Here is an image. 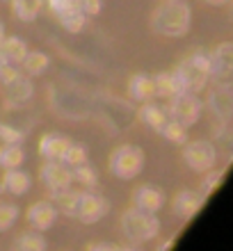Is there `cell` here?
Masks as SVG:
<instances>
[{
    "label": "cell",
    "mask_w": 233,
    "mask_h": 251,
    "mask_svg": "<svg viewBox=\"0 0 233 251\" xmlns=\"http://www.w3.org/2000/svg\"><path fill=\"white\" fill-rule=\"evenodd\" d=\"M0 53L5 55L9 62H14V64L19 66L27 53V44L23 39H19V37H5V39L0 41Z\"/></svg>",
    "instance_id": "obj_20"
},
{
    "label": "cell",
    "mask_w": 233,
    "mask_h": 251,
    "mask_svg": "<svg viewBox=\"0 0 233 251\" xmlns=\"http://www.w3.org/2000/svg\"><path fill=\"white\" fill-rule=\"evenodd\" d=\"M60 23L67 32L78 34V32H82V27L87 25V16L82 12H76V14H69V16H62Z\"/></svg>",
    "instance_id": "obj_29"
},
{
    "label": "cell",
    "mask_w": 233,
    "mask_h": 251,
    "mask_svg": "<svg viewBox=\"0 0 233 251\" xmlns=\"http://www.w3.org/2000/svg\"><path fill=\"white\" fill-rule=\"evenodd\" d=\"M144 169V151L133 144L117 146L110 155V172L121 180H130Z\"/></svg>",
    "instance_id": "obj_4"
},
{
    "label": "cell",
    "mask_w": 233,
    "mask_h": 251,
    "mask_svg": "<svg viewBox=\"0 0 233 251\" xmlns=\"http://www.w3.org/2000/svg\"><path fill=\"white\" fill-rule=\"evenodd\" d=\"M208 60H210V78H215L217 82L229 80L233 71V44L231 41L220 44L213 53L208 55Z\"/></svg>",
    "instance_id": "obj_12"
},
{
    "label": "cell",
    "mask_w": 233,
    "mask_h": 251,
    "mask_svg": "<svg viewBox=\"0 0 233 251\" xmlns=\"http://www.w3.org/2000/svg\"><path fill=\"white\" fill-rule=\"evenodd\" d=\"M174 71L179 73V78L183 80V85H185L187 92H201V89H206L208 80H210V60H208L206 53H197L194 50L190 57L181 62Z\"/></svg>",
    "instance_id": "obj_3"
},
{
    "label": "cell",
    "mask_w": 233,
    "mask_h": 251,
    "mask_svg": "<svg viewBox=\"0 0 233 251\" xmlns=\"http://www.w3.org/2000/svg\"><path fill=\"white\" fill-rule=\"evenodd\" d=\"M57 219V208L51 201H37L27 208V224L37 231H48Z\"/></svg>",
    "instance_id": "obj_13"
},
{
    "label": "cell",
    "mask_w": 233,
    "mask_h": 251,
    "mask_svg": "<svg viewBox=\"0 0 233 251\" xmlns=\"http://www.w3.org/2000/svg\"><path fill=\"white\" fill-rule=\"evenodd\" d=\"M46 2H48V9H51L57 19L80 12V0H46Z\"/></svg>",
    "instance_id": "obj_28"
},
{
    "label": "cell",
    "mask_w": 233,
    "mask_h": 251,
    "mask_svg": "<svg viewBox=\"0 0 233 251\" xmlns=\"http://www.w3.org/2000/svg\"><path fill=\"white\" fill-rule=\"evenodd\" d=\"M48 64H51L48 55L39 53V50H27L23 62H21V66H23V71H26L27 75H41V73L48 69Z\"/></svg>",
    "instance_id": "obj_23"
},
{
    "label": "cell",
    "mask_w": 233,
    "mask_h": 251,
    "mask_svg": "<svg viewBox=\"0 0 233 251\" xmlns=\"http://www.w3.org/2000/svg\"><path fill=\"white\" fill-rule=\"evenodd\" d=\"M201 110H204V103L197 99L194 92H183L176 94L169 99V105H167L165 112L172 117L174 121H179L187 128V126H194L197 119L201 117Z\"/></svg>",
    "instance_id": "obj_6"
},
{
    "label": "cell",
    "mask_w": 233,
    "mask_h": 251,
    "mask_svg": "<svg viewBox=\"0 0 233 251\" xmlns=\"http://www.w3.org/2000/svg\"><path fill=\"white\" fill-rule=\"evenodd\" d=\"M44 0H12V9L21 21H34L39 16Z\"/></svg>",
    "instance_id": "obj_24"
},
{
    "label": "cell",
    "mask_w": 233,
    "mask_h": 251,
    "mask_svg": "<svg viewBox=\"0 0 233 251\" xmlns=\"http://www.w3.org/2000/svg\"><path fill=\"white\" fill-rule=\"evenodd\" d=\"M26 153L21 144H2L0 146V167L2 169H16L23 165Z\"/></svg>",
    "instance_id": "obj_22"
},
{
    "label": "cell",
    "mask_w": 233,
    "mask_h": 251,
    "mask_svg": "<svg viewBox=\"0 0 233 251\" xmlns=\"http://www.w3.org/2000/svg\"><path fill=\"white\" fill-rule=\"evenodd\" d=\"M62 162L69 167H74V165H80V162H87V151L82 149V146H76L71 144L67 149V153L62 155Z\"/></svg>",
    "instance_id": "obj_31"
},
{
    "label": "cell",
    "mask_w": 233,
    "mask_h": 251,
    "mask_svg": "<svg viewBox=\"0 0 233 251\" xmlns=\"http://www.w3.org/2000/svg\"><path fill=\"white\" fill-rule=\"evenodd\" d=\"M12 249H16V251H46V240L41 238L39 233H21L19 238L14 240Z\"/></svg>",
    "instance_id": "obj_25"
},
{
    "label": "cell",
    "mask_w": 233,
    "mask_h": 251,
    "mask_svg": "<svg viewBox=\"0 0 233 251\" xmlns=\"http://www.w3.org/2000/svg\"><path fill=\"white\" fill-rule=\"evenodd\" d=\"M154 85H155V96L160 99H172L176 94H183L187 92L183 80L179 78V73L172 71V73H158L154 78Z\"/></svg>",
    "instance_id": "obj_15"
},
{
    "label": "cell",
    "mask_w": 233,
    "mask_h": 251,
    "mask_svg": "<svg viewBox=\"0 0 233 251\" xmlns=\"http://www.w3.org/2000/svg\"><path fill=\"white\" fill-rule=\"evenodd\" d=\"M19 75V69L14 62H9L5 55L0 53V82H7V80H12Z\"/></svg>",
    "instance_id": "obj_34"
},
{
    "label": "cell",
    "mask_w": 233,
    "mask_h": 251,
    "mask_svg": "<svg viewBox=\"0 0 233 251\" xmlns=\"http://www.w3.org/2000/svg\"><path fill=\"white\" fill-rule=\"evenodd\" d=\"M128 247L121 245H110V242H89L87 245V251H126Z\"/></svg>",
    "instance_id": "obj_36"
},
{
    "label": "cell",
    "mask_w": 233,
    "mask_h": 251,
    "mask_svg": "<svg viewBox=\"0 0 233 251\" xmlns=\"http://www.w3.org/2000/svg\"><path fill=\"white\" fill-rule=\"evenodd\" d=\"M0 139H2L5 144H21V142H23V132L12 128V126H7V124H0Z\"/></svg>",
    "instance_id": "obj_33"
},
{
    "label": "cell",
    "mask_w": 233,
    "mask_h": 251,
    "mask_svg": "<svg viewBox=\"0 0 233 251\" xmlns=\"http://www.w3.org/2000/svg\"><path fill=\"white\" fill-rule=\"evenodd\" d=\"M39 176H41V183L46 185V190L51 192V194L71 187V180H74L69 165H64L62 160H48L46 165L41 167Z\"/></svg>",
    "instance_id": "obj_8"
},
{
    "label": "cell",
    "mask_w": 233,
    "mask_h": 251,
    "mask_svg": "<svg viewBox=\"0 0 233 251\" xmlns=\"http://www.w3.org/2000/svg\"><path fill=\"white\" fill-rule=\"evenodd\" d=\"M183 160L185 165L197 174H206L208 169H215L217 162V146L208 139H197V142H185L183 144Z\"/></svg>",
    "instance_id": "obj_5"
},
{
    "label": "cell",
    "mask_w": 233,
    "mask_h": 251,
    "mask_svg": "<svg viewBox=\"0 0 233 251\" xmlns=\"http://www.w3.org/2000/svg\"><path fill=\"white\" fill-rule=\"evenodd\" d=\"M19 219V208L12 203H0V231H9Z\"/></svg>",
    "instance_id": "obj_30"
},
{
    "label": "cell",
    "mask_w": 233,
    "mask_h": 251,
    "mask_svg": "<svg viewBox=\"0 0 233 251\" xmlns=\"http://www.w3.org/2000/svg\"><path fill=\"white\" fill-rule=\"evenodd\" d=\"M190 5L183 0H169L151 14V30L162 37H183L190 30Z\"/></svg>",
    "instance_id": "obj_1"
},
{
    "label": "cell",
    "mask_w": 233,
    "mask_h": 251,
    "mask_svg": "<svg viewBox=\"0 0 233 251\" xmlns=\"http://www.w3.org/2000/svg\"><path fill=\"white\" fill-rule=\"evenodd\" d=\"M140 119L144 121L151 130L160 132V130H162V126H165V121H167V112H165V110H160L155 103L147 100V103L140 107Z\"/></svg>",
    "instance_id": "obj_21"
},
{
    "label": "cell",
    "mask_w": 233,
    "mask_h": 251,
    "mask_svg": "<svg viewBox=\"0 0 233 251\" xmlns=\"http://www.w3.org/2000/svg\"><path fill=\"white\" fill-rule=\"evenodd\" d=\"M165 205V194L160 190L151 185H142V187H135L133 192V208L142 212H158L160 208Z\"/></svg>",
    "instance_id": "obj_14"
},
{
    "label": "cell",
    "mask_w": 233,
    "mask_h": 251,
    "mask_svg": "<svg viewBox=\"0 0 233 251\" xmlns=\"http://www.w3.org/2000/svg\"><path fill=\"white\" fill-rule=\"evenodd\" d=\"M80 194L82 192H74V190H62V192H53L51 197L57 205V210L64 215V217H76V212H78V201H80Z\"/></svg>",
    "instance_id": "obj_19"
},
{
    "label": "cell",
    "mask_w": 233,
    "mask_h": 251,
    "mask_svg": "<svg viewBox=\"0 0 233 251\" xmlns=\"http://www.w3.org/2000/svg\"><path fill=\"white\" fill-rule=\"evenodd\" d=\"M5 39V27H2V23H0V41Z\"/></svg>",
    "instance_id": "obj_38"
},
{
    "label": "cell",
    "mask_w": 233,
    "mask_h": 251,
    "mask_svg": "<svg viewBox=\"0 0 233 251\" xmlns=\"http://www.w3.org/2000/svg\"><path fill=\"white\" fill-rule=\"evenodd\" d=\"M80 12L85 16H96L101 12V0H80Z\"/></svg>",
    "instance_id": "obj_35"
},
{
    "label": "cell",
    "mask_w": 233,
    "mask_h": 251,
    "mask_svg": "<svg viewBox=\"0 0 233 251\" xmlns=\"http://www.w3.org/2000/svg\"><path fill=\"white\" fill-rule=\"evenodd\" d=\"M160 135H162V137H167L172 144H179V146H183L187 142V128L183 124H179V121H174V119H167L165 121V126H162Z\"/></svg>",
    "instance_id": "obj_26"
},
{
    "label": "cell",
    "mask_w": 233,
    "mask_h": 251,
    "mask_svg": "<svg viewBox=\"0 0 233 251\" xmlns=\"http://www.w3.org/2000/svg\"><path fill=\"white\" fill-rule=\"evenodd\" d=\"M222 178H224V172H213V169H208V172H206V178L201 180L204 194H210V192L217 190V187L222 185Z\"/></svg>",
    "instance_id": "obj_32"
},
{
    "label": "cell",
    "mask_w": 233,
    "mask_h": 251,
    "mask_svg": "<svg viewBox=\"0 0 233 251\" xmlns=\"http://www.w3.org/2000/svg\"><path fill=\"white\" fill-rule=\"evenodd\" d=\"M208 194H204V192H192V190H183L179 192L176 197H174L172 201V210L176 217L181 219H192L197 212L204 208V203H206Z\"/></svg>",
    "instance_id": "obj_10"
},
{
    "label": "cell",
    "mask_w": 233,
    "mask_h": 251,
    "mask_svg": "<svg viewBox=\"0 0 233 251\" xmlns=\"http://www.w3.org/2000/svg\"><path fill=\"white\" fill-rule=\"evenodd\" d=\"M105 212H107L105 199H101L99 194H89V192H82V194H80L76 219H80L82 224H96V222L103 219Z\"/></svg>",
    "instance_id": "obj_11"
},
{
    "label": "cell",
    "mask_w": 233,
    "mask_h": 251,
    "mask_svg": "<svg viewBox=\"0 0 233 251\" xmlns=\"http://www.w3.org/2000/svg\"><path fill=\"white\" fill-rule=\"evenodd\" d=\"M128 94L130 99L137 100V103H147V100H154L155 99V85H154V78L149 75H133L130 82H128Z\"/></svg>",
    "instance_id": "obj_17"
},
{
    "label": "cell",
    "mask_w": 233,
    "mask_h": 251,
    "mask_svg": "<svg viewBox=\"0 0 233 251\" xmlns=\"http://www.w3.org/2000/svg\"><path fill=\"white\" fill-rule=\"evenodd\" d=\"M208 5H215V7H220V5H227L229 0H206Z\"/></svg>",
    "instance_id": "obj_37"
},
{
    "label": "cell",
    "mask_w": 233,
    "mask_h": 251,
    "mask_svg": "<svg viewBox=\"0 0 233 251\" xmlns=\"http://www.w3.org/2000/svg\"><path fill=\"white\" fill-rule=\"evenodd\" d=\"M204 105L210 110V114H213L220 124H231V114H233L231 82H229V80H220V82L208 92V99Z\"/></svg>",
    "instance_id": "obj_7"
},
{
    "label": "cell",
    "mask_w": 233,
    "mask_h": 251,
    "mask_svg": "<svg viewBox=\"0 0 233 251\" xmlns=\"http://www.w3.org/2000/svg\"><path fill=\"white\" fill-rule=\"evenodd\" d=\"M30 190V176L26 172L16 169H5L2 183H0V192H12V194H26Z\"/></svg>",
    "instance_id": "obj_18"
},
{
    "label": "cell",
    "mask_w": 233,
    "mask_h": 251,
    "mask_svg": "<svg viewBox=\"0 0 233 251\" xmlns=\"http://www.w3.org/2000/svg\"><path fill=\"white\" fill-rule=\"evenodd\" d=\"M121 233L137 247L158 235L160 222L155 219L154 212H142L137 208H130V210H126L121 215Z\"/></svg>",
    "instance_id": "obj_2"
},
{
    "label": "cell",
    "mask_w": 233,
    "mask_h": 251,
    "mask_svg": "<svg viewBox=\"0 0 233 251\" xmlns=\"http://www.w3.org/2000/svg\"><path fill=\"white\" fill-rule=\"evenodd\" d=\"M69 146H71V139L64 135H44L39 142V153L46 160H62Z\"/></svg>",
    "instance_id": "obj_16"
},
{
    "label": "cell",
    "mask_w": 233,
    "mask_h": 251,
    "mask_svg": "<svg viewBox=\"0 0 233 251\" xmlns=\"http://www.w3.org/2000/svg\"><path fill=\"white\" fill-rule=\"evenodd\" d=\"M2 99H5V105L7 107H19L21 103H27L32 99L34 94V87H32V80L26 78V75H16V78L7 80L2 82Z\"/></svg>",
    "instance_id": "obj_9"
},
{
    "label": "cell",
    "mask_w": 233,
    "mask_h": 251,
    "mask_svg": "<svg viewBox=\"0 0 233 251\" xmlns=\"http://www.w3.org/2000/svg\"><path fill=\"white\" fill-rule=\"evenodd\" d=\"M71 176H74L76 180H80L85 187H96L99 185V178H96V172H94L92 167L87 165V162H80V165H74V169H71Z\"/></svg>",
    "instance_id": "obj_27"
}]
</instances>
